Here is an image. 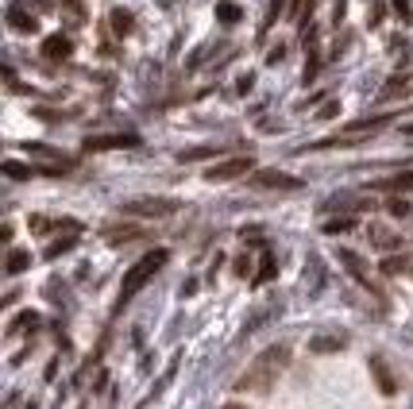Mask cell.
I'll return each mask as SVG.
<instances>
[{
  "label": "cell",
  "mask_w": 413,
  "mask_h": 409,
  "mask_svg": "<svg viewBox=\"0 0 413 409\" xmlns=\"http://www.w3.org/2000/svg\"><path fill=\"white\" fill-rule=\"evenodd\" d=\"M27 267H31V251L12 247V251H8V263H4V270H8V275H24Z\"/></svg>",
  "instance_id": "obj_13"
},
{
  "label": "cell",
  "mask_w": 413,
  "mask_h": 409,
  "mask_svg": "<svg viewBox=\"0 0 413 409\" xmlns=\"http://www.w3.org/2000/svg\"><path fill=\"white\" fill-rule=\"evenodd\" d=\"M379 190H413V174H398V178H386V182H375Z\"/></svg>",
  "instance_id": "obj_21"
},
{
  "label": "cell",
  "mask_w": 413,
  "mask_h": 409,
  "mask_svg": "<svg viewBox=\"0 0 413 409\" xmlns=\"http://www.w3.org/2000/svg\"><path fill=\"white\" fill-rule=\"evenodd\" d=\"M66 16L74 20V24H82V4H77V0H70V4H66Z\"/></svg>",
  "instance_id": "obj_27"
},
{
  "label": "cell",
  "mask_w": 413,
  "mask_h": 409,
  "mask_svg": "<svg viewBox=\"0 0 413 409\" xmlns=\"http://www.w3.org/2000/svg\"><path fill=\"white\" fill-rule=\"evenodd\" d=\"M248 267H251L248 259H236V275H240V278H248Z\"/></svg>",
  "instance_id": "obj_35"
},
{
  "label": "cell",
  "mask_w": 413,
  "mask_h": 409,
  "mask_svg": "<svg viewBox=\"0 0 413 409\" xmlns=\"http://www.w3.org/2000/svg\"><path fill=\"white\" fill-rule=\"evenodd\" d=\"M371 236H375V243H379V247H398V240L390 232H382V228H375Z\"/></svg>",
  "instance_id": "obj_25"
},
{
  "label": "cell",
  "mask_w": 413,
  "mask_h": 409,
  "mask_svg": "<svg viewBox=\"0 0 413 409\" xmlns=\"http://www.w3.org/2000/svg\"><path fill=\"white\" fill-rule=\"evenodd\" d=\"M394 12H398L402 20H410V0H394Z\"/></svg>",
  "instance_id": "obj_33"
},
{
  "label": "cell",
  "mask_w": 413,
  "mask_h": 409,
  "mask_svg": "<svg viewBox=\"0 0 413 409\" xmlns=\"http://www.w3.org/2000/svg\"><path fill=\"white\" fill-rule=\"evenodd\" d=\"M336 259H340V267H344V270H347V275H352V278H356V282H359V286H363V290H371V293H375V298H379V301H382V290H379V282H375V278H371V270H367V263H363V259H359L356 251H347V247H340V251H336Z\"/></svg>",
  "instance_id": "obj_5"
},
{
  "label": "cell",
  "mask_w": 413,
  "mask_h": 409,
  "mask_svg": "<svg viewBox=\"0 0 413 409\" xmlns=\"http://www.w3.org/2000/svg\"><path fill=\"white\" fill-rule=\"evenodd\" d=\"M140 236V228H132V224H112V228H105V240L108 243H124V240H135Z\"/></svg>",
  "instance_id": "obj_18"
},
{
  "label": "cell",
  "mask_w": 413,
  "mask_h": 409,
  "mask_svg": "<svg viewBox=\"0 0 413 409\" xmlns=\"http://www.w3.org/2000/svg\"><path fill=\"white\" fill-rule=\"evenodd\" d=\"M286 367H290V348L286 344H271L266 351H259L255 360H251V367L240 375L236 390H271Z\"/></svg>",
  "instance_id": "obj_1"
},
{
  "label": "cell",
  "mask_w": 413,
  "mask_h": 409,
  "mask_svg": "<svg viewBox=\"0 0 413 409\" xmlns=\"http://www.w3.org/2000/svg\"><path fill=\"white\" fill-rule=\"evenodd\" d=\"M216 147H193V151H178V162H197V159H216Z\"/></svg>",
  "instance_id": "obj_20"
},
{
  "label": "cell",
  "mask_w": 413,
  "mask_h": 409,
  "mask_svg": "<svg viewBox=\"0 0 413 409\" xmlns=\"http://www.w3.org/2000/svg\"><path fill=\"white\" fill-rule=\"evenodd\" d=\"M371 378H375V386H379L382 394H398V378H394V371L386 367V360L382 355H371Z\"/></svg>",
  "instance_id": "obj_10"
},
{
  "label": "cell",
  "mask_w": 413,
  "mask_h": 409,
  "mask_svg": "<svg viewBox=\"0 0 413 409\" xmlns=\"http://www.w3.org/2000/svg\"><path fill=\"white\" fill-rule=\"evenodd\" d=\"M402 267H405V259H394V255H390V259L382 263V270H386V275H398Z\"/></svg>",
  "instance_id": "obj_26"
},
{
  "label": "cell",
  "mask_w": 413,
  "mask_h": 409,
  "mask_svg": "<svg viewBox=\"0 0 413 409\" xmlns=\"http://www.w3.org/2000/svg\"><path fill=\"white\" fill-rule=\"evenodd\" d=\"M251 185H255V190H301V178L282 174V170H255V174H251Z\"/></svg>",
  "instance_id": "obj_7"
},
{
  "label": "cell",
  "mask_w": 413,
  "mask_h": 409,
  "mask_svg": "<svg viewBox=\"0 0 413 409\" xmlns=\"http://www.w3.org/2000/svg\"><path fill=\"white\" fill-rule=\"evenodd\" d=\"M112 31L116 35H132V27H135V20H132V12H124V8H112Z\"/></svg>",
  "instance_id": "obj_17"
},
{
  "label": "cell",
  "mask_w": 413,
  "mask_h": 409,
  "mask_svg": "<svg viewBox=\"0 0 413 409\" xmlns=\"http://www.w3.org/2000/svg\"><path fill=\"white\" fill-rule=\"evenodd\" d=\"M382 12H386V4H382V0H375V8H371V27L382 24Z\"/></svg>",
  "instance_id": "obj_29"
},
{
  "label": "cell",
  "mask_w": 413,
  "mask_h": 409,
  "mask_svg": "<svg viewBox=\"0 0 413 409\" xmlns=\"http://www.w3.org/2000/svg\"><path fill=\"white\" fill-rule=\"evenodd\" d=\"M120 213H132V217H147V220H163L170 213H178V201L170 197H132L120 205Z\"/></svg>",
  "instance_id": "obj_3"
},
{
  "label": "cell",
  "mask_w": 413,
  "mask_h": 409,
  "mask_svg": "<svg viewBox=\"0 0 413 409\" xmlns=\"http://www.w3.org/2000/svg\"><path fill=\"white\" fill-rule=\"evenodd\" d=\"M0 170H4L8 178H16V182H27V178L43 174V170H35V167H24V162H16V159H4V162H0Z\"/></svg>",
  "instance_id": "obj_14"
},
{
  "label": "cell",
  "mask_w": 413,
  "mask_h": 409,
  "mask_svg": "<svg viewBox=\"0 0 413 409\" xmlns=\"http://www.w3.org/2000/svg\"><path fill=\"white\" fill-rule=\"evenodd\" d=\"M224 409H248V406H240V401H228V406H224Z\"/></svg>",
  "instance_id": "obj_36"
},
{
  "label": "cell",
  "mask_w": 413,
  "mask_h": 409,
  "mask_svg": "<svg viewBox=\"0 0 413 409\" xmlns=\"http://www.w3.org/2000/svg\"><path fill=\"white\" fill-rule=\"evenodd\" d=\"M74 236H66V240H54V243H50V247H47V259H58V255H62V251H70V247H74Z\"/></svg>",
  "instance_id": "obj_23"
},
{
  "label": "cell",
  "mask_w": 413,
  "mask_h": 409,
  "mask_svg": "<svg viewBox=\"0 0 413 409\" xmlns=\"http://www.w3.org/2000/svg\"><path fill=\"white\" fill-rule=\"evenodd\" d=\"M402 132H405V135H413V124H402Z\"/></svg>",
  "instance_id": "obj_37"
},
{
  "label": "cell",
  "mask_w": 413,
  "mask_h": 409,
  "mask_svg": "<svg viewBox=\"0 0 413 409\" xmlns=\"http://www.w3.org/2000/svg\"><path fill=\"white\" fill-rule=\"evenodd\" d=\"M255 170V159L251 155H232V159H220L205 170V182H232V178H243Z\"/></svg>",
  "instance_id": "obj_4"
},
{
  "label": "cell",
  "mask_w": 413,
  "mask_h": 409,
  "mask_svg": "<svg viewBox=\"0 0 413 409\" xmlns=\"http://www.w3.org/2000/svg\"><path fill=\"white\" fill-rule=\"evenodd\" d=\"M344 348H347L344 332H324V336H313V340H309V351H313V355H329V351H344Z\"/></svg>",
  "instance_id": "obj_11"
},
{
  "label": "cell",
  "mask_w": 413,
  "mask_h": 409,
  "mask_svg": "<svg viewBox=\"0 0 413 409\" xmlns=\"http://www.w3.org/2000/svg\"><path fill=\"white\" fill-rule=\"evenodd\" d=\"M8 27H12V31H20V35H35V31H39V20L31 16V8H27L24 0H16V4L8 8Z\"/></svg>",
  "instance_id": "obj_9"
},
{
  "label": "cell",
  "mask_w": 413,
  "mask_h": 409,
  "mask_svg": "<svg viewBox=\"0 0 413 409\" xmlns=\"http://www.w3.org/2000/svg\"><path fill=\"white\" fill-rule=\"evenodd\" d=\"M278 12H282V0H271V16H266V27H271L274 20H278Z\"/></svg>",
  "instance_id": "obj_34"
},
{
  "label": "cell",
  "mask_w": 413,
  "mask_h": 409,
  "mask_svg": "<svg viewBox=\"0 0 413 409\" xmlns=\"http://www.w3.org/2000/svg\"><path fill=\"white\" fill-rule=\"evenodd\" d=\"M336 112H340V105H336V100H329V105H324V109L317 112V116H321V120H332V116H336Z\"/></svg>",
  "instance_id": "obj_28"
},
{
  "label": "cell",
  "mask_w": 413,
  "mask_h": 409,
  "mask_svg": "<svg viewBox=\"0 0 413 409\" xmlns=\"http://www.w3.org/2000/svg\"><path fill=\"white\" fill-rule=\"evenodd\" d=\"M124 147H140V135L120 132V135H89L85 151H124Z\"/></svg>",
  "instance_id": "obj_8"
},
{
  "label": "cell",
  "mask_w": 413,
  "mask_h": 409,
  "mask_svg": "<svg viewBox=\"0 0 413 409\" xmlns=\"http://www.w3.org/2000/svg\"><path fill=\"white\" fill-rule=\"evenodd\" d=\"M282 54H286V47H282V43H278V47H274L271 54H266V62H271V66H278V62H282Z\"/></svg>",
  "instance_id": "obj_31"
},
{
  "label": "cell",
  "mask_w": 413,
  "mask_h": 409,
  "mask_svg": "<svg viewBox=\"0 0 413 409\" xmlns=\"http://www.w3.org/2000/svg\"><path fill=\"white\" fill-rule=\"evenodd\" d=\"M352 228H356V220H352V217H340V220H324V232H329V236L352 232Z\"/></svg>",
  "instance_id": "obj_22"
},
{
  "label": "cell",
  "mask_w": 413,
  "mask_h": 409,
  "mask_svg": "<svg viewBox=\"0 0 413 409\" xmlns=\"http://www.w3.org/2000/svg\"><path fill=\"white\" fill-rule=\"evenodd\" d=\"M306 4L309 0H294V20H298V24H306Z\"/></svg>",
  "instance_id": "obj_30"
},
{
  "label": "cell",
  "mask_w": 413,
  "mask_h": 409,
  "mask_svg": "<svg viewBox=\"0 0 413 409\" xmlns=\"http://www.w3.org/2000/svg\"><path fill=\"white\" fill-rule=\"evenodd\" d=\"M27 8H35V12H50V0H24Z\"/></svg>",
  "instance_id": "obj_32"
},
{
  "label": "cell",
  "mask_w": 413,
  "mask_h": 409,
  "mask_svg": "<svg viewBox=\"0 0 413 409\" xmlns=\"http://www.w3.org/2000/svg\"><path fill=\"white\" fill-rule=\"evenodd\" d=\"M274 275H278V263H274V255H271V251H263V259H259V270H255V286L271 282Z\"/></svg>",
  "instance_id": "obj_15"
},
{
  "label": "cell",
  "mask_w": 413,
  "mask_h": 409,
  "mask_svg": "<svg viewBox=\"0 0 413 409\" xmlns=\"http://www.w3.org/2000/svg\"><path fill=\"white\" fill-rule=\"evenodd\" d=\"M216 20H220V24H240L243 12H240V4H232V0H220V4H216Z\"/></svg>",
  "instance_id": "obj_19"
},
{
  "label": "cell",
  "mask_w": 413,
  "mask_h": 409,
  "mask_svg": "<svg viewBox=\"0 0 413 409\" xmlns=\"http://www.w3.org/2000/svg\"><path fill=\"white\" fill-rule=\"evenodd\" d=\"M70 50H74V43H70L66 35H47V39H43V59H50V62L70 59Z\"/></svg>",
  "instance_id": "obj_12"
},
{
  "label": "cell",
  "mask_w": 413,
  "mask_h": 409,
  "mask_svg": "<svg viewBox=\"0 0 413 409\" xmlns=\"http://www.w3.org/2000/svg\"><path fill=\"white\" fill-rule=\"evenodd\" d=\"M35 328H39V313L27 309V313H20V317L8 325V332H12V336H20V332H35Z\"/></svg>",
  "instance_id": "obj_16"
},
{
  "label": "cell",
  "mask_w": 413,
  "mask_h": 409,
  "mask_svg": "<svg viewBox=\"0 0 413 409\" xmlns=\"http://www.w3.org/2000/svg\"><path fill=\"white\" fill-rule=\"evenodd\" d=\"M24 151L31 155V159H39V162H43V174H62V170L74 167V159H66V155H58V151L43 147V143H27Z\"/></svg>",
  "instance_id": "obj_6"
},
{
  "label": "cell",
  "mask_w": 413,
  "mask_h": 409,
  "mask_svg": "<svg viewBox=\"0 0 413 409\" xmlns=\"http://www.w3.org/2000/svg\"><path fill=\"white\" fill-rule=\"evenodd\" d=\"M390 217H410V201H402V197H394V201H390Z\"/></svg>",
  "instance_id": "obj_24"
},
{
  "label": "cell",
  "mask_w": 413,
  "mask_h": 409,
  "mask_svg": "<svg viewBox=\"0 0 413 409\" xmlns=\"http://www.w3.org/2000/svg\"><path fill=\"white\" fill-rule=\"evenodd\" d=\"M166 259H170V251H166V247H158V251H147V255H143V259L135 263L132 270H128V275H124V282H120V309H124L128 301H132L135 293H140L143 286H147L151 278H155L158 270L166 267Z\"/></svg>",
  "instance_id": "obj_2"
}]
</instances>
